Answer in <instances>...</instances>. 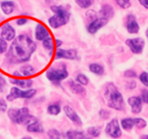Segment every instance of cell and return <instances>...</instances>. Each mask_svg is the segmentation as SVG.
<instances>
[{
  "label": "cell",
  "mask_w": 148,
  "mask_h": 139,
  "mask_svg": "<svg viewBox=\"0 0 148 139\" xmlns=\"http://www.w3.org/2000/svg\"><path fill=\"white\" fill-rule=\"evenodd\" d=\"M36 49V44L26 35H20L13 40L7 53L11 63H22L30 60Z\"/></svg>",
  "instance_id": "6da1fadb"
},
{
  "label": "cell",
  "mask_w": 148,
  "mask_h": 139,
  "mask_svg": "<svg viewBox=\"0 0 148 139\" xmlns=\"http://www.w3.org/2000/svg\"><path fill=\"white\" fill-rule=\"evenodd\" d=\"M104 98L107 106L110 108L117 111H121L124 109L125 103L123 95L113 82H110L107 84Z\"/></svg>",
  "instance_id": "7a4b0ae2"
},
{
  "label": "cell",
  "mask_w": 148,
  "mask_h": 139,
  "mask_svg": "<svg viewBox=\"0 0 148 139\" xmlns=\"http://www.w3.org/2000/svg\"><path fill=\"white\" fill-rule=\"evenodd\" d=\"M50 9L54 12V15L48 19V23L51 28L58 29L69 22L71 13L63 7L53 5L51 6Z\"/></svg>",
  "instance_id": "3957f363"
},
{
  "label": "cell",
  "mask_w": 148,
  "mask_h": 139,
  "mask_svg": "<svg viewBox=\"0 0 148 139\" xmlns=\"http://www.w3.org/2000/svg\"><path fill=\"white\" fill-rule=\"evenodd\" d=\"M8 115L12 123L17 124L28 125L37 120L34 116L30 114L29 109L25 107L18 109H9L8 111Z\"/></svg>",
  "instance_id": "277c9868"
},
{
  "label": "cell",
  "mask_w": 148,
  "mask_h": 139,
  "mask_svg": "<svg viewBox=\"0 0 148 139\" xmlns=\"http://www.w3.org/2000/svg\"><path fill=\"white\" fill-rule=\"evenodd\" d=\"M36 94V89H28L27 90H22L18 86H13L11 88L10 93L7 95L6 100L9 102H12L18 98L31 99Z\"/></svg>",
  "instance_id": "5b68a950"
},
{
  "label": "cell",
  "mask_w": 148,
  "mask_h": 139,
  "mask_svg": "<svg viewBox=\"0 0 148 139\" xmlns=\"http://www.w3.org/2000/svg\"><path fill=\"white\" fill-rule=\"evenodd\" d=\"M69 75L66 66H63L61 69H50L46 72V77L52 83H60L67 79Z\"/></svg>",
  "instance_id": "8992f818"
},
{
  "label": "cell",
  "mask_w": 148,
  "mask_h": 139,
  "mask_svg": "<svg viewBox=\"0 0 148 139\" xmlns=\"http://www.w3.org/2000/svg\"><path fill=\"white\" fill-rule=\"evenodd\" d=\"M105 131L108 136L113 138H119L121 136L122 130L121 129L120 123L117 119L114 118L111 120L106 125Z\"/></svg>",
  "instance_id": "52a82bcc"
},
{
  "label": "cell",
  "mask_w": 148,
  "mask_h": 139,
  "mask_svg": "<svg viewBox=\"0 0 148 139\" xmlns=\"http://www.w3.org/2000/svg\"><path fill=\"white\" fill-rule=\"evenodd\" d=\"M126 44L132 53L139 54L143 51L145 43L142 38H135L126 40Z\"/></svg>",
  "instance_id": "ba28073f"
},
{
  "label": "cell",
  "mask_w": 148,
  "mask_h": 139,
  "mask_svg": "<svg viewBox=\"0 0 148 139\" xmlns=\"http://www.w3.org/2000/svg\"><path fill=\"white\" fill-rule=\"evenodd\" d=\"M77 51L76 49H57L55 53V59H67V60H74L77 58Z\"/></svg>",
  "instance_id": "9c48e42d"
},
{
  "label": "cell",
  "mask_w": 148,
  "mask_h": 139,
  "mask_svg": "<svg viewBox=\"0 0 148 139\" xmlns=\"http://www.w3.org/2000/svg\"><path fill=\"white\" fill-rule=\"evenodd\" d=\"M0 36L6 41H12L16 38V32L10 24L6 22L2 25Z\"/></svg>",
  "instance_id": "30bf717a"
},
{
  "label": "cell",
  "mask_w": 148,
  "mask_h": 139,
  "mask_svg": "<svg viewBox=\"0 0 148 139\" xmlns=\"http://www.w3.org/2000/svg\"><path fill=\"white\" fill-rule=\"evenodd\" d=\"M109 20L104 18H96L92 21L87 27V31L92 35L97 33L101 28L105 27L108 24Z\"/></svg>",
  "instance_id": "8fae6325"
},
{
  "label": "cell",
  "mask_w": 148,
  "mask_h": 139,
  "mask_svg": "<svg viewBox=\"0 0 148 139\" xmlns=\"http://www.w3.org/2000/svg\"><path fill=\"white\" fill-rule=\"evenodd\" d=\"M63 111L64 113H65V115L67 116V117H68L73 123H74L75 125L79 126H82L83 122H82V119L79 117V115L77 114V113H76L72 107H70V106L68 105L64 106Z\"/></svg>",
  "instance_id": "7c38bea8"
},
{
  "label": "cell",
  "mask_w": 148,
  "mask_h": 139,
  "mask_svg": "<svg viewBox=\"0 0 148 139\" xmlns=\"http://www.w3.org/2000/svg\"><path fill=\"white\" fill-rule=\"evenodd\" d=\"M126 30L130 34H136L139 31V25L134 15H129L126 19Z\"/></svg>",
  "instance_id": "4fadbf2b"
},
{
  "label": "cell",
  "mask_w": 148,
  "mask_h": 139,
  "mask_svg": "<svg viewBox=\"0 0 148 139\" xmlns=\"http://www.w3.org/2000/svg\"><path fill=\"white\" fill-rule=\"evenodd\" d=\"M142 100L139 97H131L128 99L127 103L132 108V113L134 114H139L142 109Z\"/></svg>",
  "instance_id": "5bb4252c"
},
{
  "label": "cell",
  "mask_w": 148,
  "mask_h": 139,
  "mask_svg": "<svg viewBox=\"0 0 148 139\" xmlns=\"http://www.w3.org/2000/svg\"><path fill=\"white\" fill-rule=\"evenodd\" d=\"M35 38L39 41H42L45 38L49 37V32L47 29L46 27L44 26L41 23L37 24L35 28Z\"/></svg>",
  "instance_id": "9a60e30c"
},
{
  "label": "cell",
  "mask_w": 148,
  "mask_h": 139,
  "mask_svg": "<svg viewBox=\"0 0 148 139\" xmlns=\"http://www.w3.org/2000/svg\"><path fill=\"white\" fill-rule=\"evenodd\" d=\"M65 136L68 139H92L88 134H85L83 131L77 130H68Z\"/></svg>",
  "instance_id": "2e32d148"
},
{
  "label": "cell",
  "mask_w": 148,
  "mask_h": 139,
  "mask_svg": "<svg viewBox=\"0 0 148 139\" xmlns=\"http://www.w3.org/2000/svg\"><path fill=\"white\" fill-rule=\"evenodd\" d=\"M11 84L15 85L18 87L23 88V89H28L31 88L34 84V81L31 79H10Z\"/></svg>",
  "instance_id": "e0dca14e"
},
{
  "label": "cell",
  "mask_w": 148,
  "mask_h": 139,
  "mask_svg": "<svg viewBox=\"0 0 148 139\" xmlns=\"http://www.w3.org/2000/svg\"><path fill=\"white\" fill-rule=\"evenodd\" d=\"M99 15H101V18H104L105 19H110L114 16L115 11L113 7L110 5H104L101 7L100 10L99 12Z\"/></svg>",
  "instance_id": "ac0fdd59"
},
{
  "label": "cell",
  "mask_w": 148,
  "mask_h": 139,
  "mask_svg": "<svg viewBox=\"0 0 148 139\" xmlns=\"http://www.w3.org/2000/svg\"><path fill=\"white\" fill-rule=\"evenodd\" d=\"M26 129L30 133H42L45 131L42 124L37 120L32 122V123H29L28 125H27Z\"/></svg>",
  "instance_id": "d6986e66"
},
{
  "label": "cell",
  "mask_w": 148,
  "mask_h": 139,
  "mask_svg": "<svg viewBox=\"0 0 148 139\" xmlns=\"http://www.w3.org/2000/svg\"><path fill=\"white\" fill-rule=\"evenodd\" d=\"M15 3L12 1H4L0 5L1 9L6 15H10L15 10Z\"/></svg>",
  "instance_id": "ffe728a7"
},
{
  "label": "cell",
  "mask_w": 148,
  "mask_h": 139,
  "mask_svg": "<svg viewBox=\"0 0 148 139\" xmlns=\"http://www.w3.org/2000/svg\"><path fill=\"white\" fill-rule=\"evenodd\" d=\"M89 69L92 73L97 76H102L105 73V69L103 66L97 63H92L89 64Z\"/></svg>",
  "instance_id": "44dd1931"
},
{
  "label": "cell",
  "mask_w": 148,
  "mask_h": 139,
  "mask_svg": "<svg viewBox=\"0 0 148 139\" xmlns=\"http://www.w3.org/2000/svg\"><path fill=\"white\" fill-rule=\"evenodd\" d=\"M69 86L71 91L76 94H83L84 92H85V89L84 88V86L81 85L78 82H74V81H70Z\"/></svg>",
  "instance_id": "7402d4cb"
},
{
  "label": "cell",
  "mask_w": 148,
  "mask_h": 139,
  "mask_svg": "<svg viewBox=\"0 0 148 139\" xmlns=\"http://www.w3.org/2000/svg\"><path fill=\"white\" fill-rule=\"evenodd\" d=\"M35 69L31 65H24L20 69V74L21 76H31L35 74Z\"/></svg>",
  "instance_id": "603a6c76"
},
{
  "label": "cell",
  "mask_w": 148,
  "mask_h": 139,
  "mask_svg": "<svg viewBox=\"0 0 148 139\" xmlns=\"http://www.w3.org/2000/svg\"><path fill=\"white\" fill-rule=\"evenodd\" d=\"M121 125L122 128L126 130H129L133 128V127L134 126V119L127 117V118H124L121 120Z\"/></svg>",
  "instance_id": "cb8c5ba5"
},
{
  "label": "cell",
  "mask_w": 148,
  "mask_h": 139,
  "mask_svg": "<svg viewBox=\"0 0 148 139\" xmlns=\"http://www.w3.org/2000/svg\"><path fill=\"white\" fill-rule=\"evenodd\" d=\"M61 107L59 105L52 104L49 105L47 107V113L51 115H58L60 113Z\"/></svg>",
  "instance_id": "d4e9b609"
},
{
  "label": "cell",
  "mask_w": 148,
  "mask_h": 139,
  "mask_svg": "<svg viewBox=\"0 0 148 139\" xmlns=\"http://www.w3.org/2000/svg\"><path fill=\"white\" fill-rule=\"evenodd\" d=\"M42 45L47 50L53 51L54 48H55V42H54L52 38L48 37V38H45L44 40H42Z\"/></svg>",
  "instance_id": "484cf974"
},
{
  "label": "cell",
  "mask_w": 148,
  "mask_h": 139,
  "mask_svg": "<svg viewBox=\"0 0 148 139\" xmlns=\"http://www.w3.org/2000/svg\"><path fill=\"white\" fill-rule=\"evenodd\" d=\"M101 133V130L99 127H89L87 129V134L90 136L91 138H97L99 136Z\"/></svg>",
  "instance_id": "4316f807"
},
{
  "label": "cell",
  "mask_w": 148,
  "mask_h": 139,
  "mask_svg": "<svg viewBox=\"0 0 148 139\" xmlns=\"http://www.w3.org/2000/svg\"><path fill=\"white\" fill-rule=\"evenodd\" d=\"M76 5L82 9H87L92 5V0H75Z\"/></svg>",
  "instance_id": "83f0119b"
},
{
  "label": "cell",
  "mask_w": 148,
  "mask_h": 139,
  "mask_svg": "<svg viewBox=\"0 0 148 139\" xmlns=\"http://www.w3.org/2000/svg\"><path fill=\"white\" fill-rule=\"evenodd\" d=\"M47 136L49 139H61V134L57 129H49L47 131Z\"/></svg>",
  "instance_id": "f1b7e54d"
},
{
  "label": "cell",
  "mask_w": 148,
  "mask_h": 139,
  "mask_svg": "<svg viewBox=\"0 0 148 139\" xmlns=\"http://www.w3.org/2000/svg\"><path fill=\"white\" fill-rule=\"evenodd\" d=\"M76 82H78L79 84H80L82 86H86V85L89 84V79H88L87 76L86 75L83 74H79L77 75L76 79Z\"/></svg>",
  "instance_id": "f546056e"
},
{
  "label": "cell",
  "mask_w": 148,
  "mask_h": 139,
  "mask_svg": "<svg viewBox=\"0 0 148 139\" xmlns=\"http://www.w3.org/2000/svg\"><path fill=\"white\" fill-rule=\"evenodd\" d=\"M134 126H136L138 128H145L147 126L146 120H144L143 118H141V117L134 118Z\"/></svg>",
  "instance_id": "4dcf8cb0"
},
{
  "label": "cell",
  "mask_w": 148,
  "mask_h": 139,
  "mask_svg": "<svg viewBox=\"0 0 148 139\" xmlns=\"http://www.w3.org/2000/svg\"><path fill=\"white\" fill-rule=\"evenodd\" d=\"M116 3L123 9H128L131 7L130 0H116Z\"/></svg>",
  "instance_id": "1f68e13d"
},
{
  "label": "cell",
  "mask_w": 148,
  "mask_h": 139,
  "mask_svg": "<svg viewBox=\"0 0 148 139\" xmlns=\"http://www.w3.org/2000/svg\"><path fill=\"white\" fill-rule=\"evenodd\" d=\"M8 44L5 40L3 38H0V54L5 53L8 51Z\"/></svg>",
  "instance_id": "d6a6232c"
},
{
  "label": "cell",
  "mask_w": 148,
  "mask_h": 139,
  "mask_svg": "<svg viewBox=\"0 0 148 139\" xmlns=\"http://www.w3.org/2000/svg\"><path fill=\"white\" fill-rule=\"evenodd\" d=\"M99 115L102 120H108L110 115V113L108 110H105V109H101L99 111Z\"/></svg>",
  "instance_id": "836d02e7"
},
{
  "label": "cell",
  "mask_w": 148,
  "mask_h": 139,
  "mask_svg": "<svg viewBox=\"0 0 148 139\" xmlns=\"http://www.w3.org/2000/svg\"><path fill=\"white\" fill-rule=\"evenodd\" d=\"M139 80L145 86H148V73L147 72H142L139 76Z\"/></svg>",
  "instance_id": "e575fe53"
},
{
  "label": "cell",
  "mask_w": 148,
  "mask_h": 139,
  "mask_svg": "<svg viewBox=\"0 0 148 139\" xmlns=\"http://www.w3.org/2000/svg\"><path fill=\"white\" fill-rule=\"evenodd\" d=\"M124 77L126 78H136V73L133 70H126L125 71L124 74Z\"/></svg>",
  "instance_id": "d590c367"
},
{
  "label": "cell",
  "mask_w": 148,
  "mask_h": 139,
  "mask_svg": "<svg viewBox=\"0 0 148 139\" xmlns=\"http://www.w3.org/2000/svg\"><path fill=\"white\" fill-rule=\"evenodd\" d=\"M141 100L144 103L148 104V90L144 89L142 92V95H141Z\"/></svg>",
  "instance_id": "8d00e7d4"
},
{
  "label": "cell",
  "mask_w": 148,
  "mask_h": 139,
  "mask_svg": "<svg viewBox=\"0 0 148 139\" xmlns=\"http://www.w3.org/2000/svg\"><path fill=\"white\" fill-rule=\"evenodd\" d=\"M8 108V105H7L6 101L3 99H0V112L5 113Z\"/></svg>",
  "instance_id": "74e56055"
},
{
  "label": "cell",
  "mask_w": 148,
  "mask_h": 139,
  "mask_svg": "<svg viewBox=\"0 0 148 139\" xmlns=\"http://www.w3.org/2000/svg\"><path fill=\"white\" fill-rule=\"evenodd\" d=\"M28 22V20L27 18H18L16 20V24L18 25V26H22V25H25L27 22Z\"/></svg>",
  "instance_id": "f35d334b"
},
{
  "label": "cell",
  "mask_w": 148,
  "mask_h": 139,
  "mask_svg": "<svg viewBox=\"0 0 148 139\" xmlns=\"http://www.w3.org/2000/svg\"><path fill=\"white\" fill-rule=\"evenodd\" d=\"M139 3L141 5L146 9H148V0H139Z\"/></svg>",
  "instance_id": "ab89813d"
},
{
  "label": "cell",
  "mask_w": 148,
  "mask_h": 139,
  "mask_svg": "<svg viewBox=\"0 0 148 139\" xmlns=\"http://www.w3.org/2000/svg\"><path fill=\"white\" fill-rule=\"evenodd\" d=\"M62 45V41L60 40L59 39H56L55 40V45H56L57 49H60L61 45Z\"/></svg>",
  "instance_id": "60d3db41"
},
{
  "label": "cell",
  "mask_w": 148,
  "mask_h": 139,
  "mask_svg": "<svg viewBox=\"0 0 148 139\" xmlns=\"http://www.w3.org/2000/svg\"><path fill=\"white\" fill-rule=\"evenodd\" d=\"M5 84H6V80H5L3 77H2V76H0V88H2V89L3 86Z\"/></svg>",
  "instance_id": "b9f144b4"
},
{
  "label": "cell",
  "mask_w": 148,
  "mask_h": 139,
  "mask_svg": "<svg viewBox=\"0 0 148 139\" xmlns=\"http://www.w3.org/2000/svg\"><path fill=\"white\" fill-rule=\"evenodd\" d=\"M129 86H128V87H129V89H134L135 87H136V83H135V82H129Z\"/></svg>",
  "instance_id": "7bdbcfd3"
},
{
  "label": "cell",
  "mask_w": 148,
  "mask_h": 139,
  "mask_svg": "<svg viewBox=\"0 0 148 139\" xmlns=\"http://www.w3.org/2000/svg\"><path fill=\"white\" fill-rule=\"evenodd\" d=\"M142 139H148V135H145V136H142Z\"/></svg>",
  "instance_id": "ee69618b"
},
{
  "label": "cell",
  "mask_w": 148,
  "mask_h": 139,
  "mask_svg": "<svg viewBox=\"0 0 148 139\" xmlns=\"http://www.w3.org/2000/svg\"><path fill=\"white\" fill-rule=\"evenodd\" d=\"M145 34H146V36L147 37V38H148V28H147V29L146 32H145Z\"/></svg>",
  "instance_id": "f6af8a7d"
},
{
  "label": "cell",
  "mask_w": 148,
  "mask_h": 139,
  "mask_svg": "<svg viewBox=\"0 0 148 139\" xmlns=\"http://www.w3.org/2000/svg\"><path fill=\"white\" fill-rule=\"evenodd\" d=\"M22 139H32V138L30 137H24V138H23Z\"/></svg>",
  "instance_id": "bcb514c9"
}]
</instances>
